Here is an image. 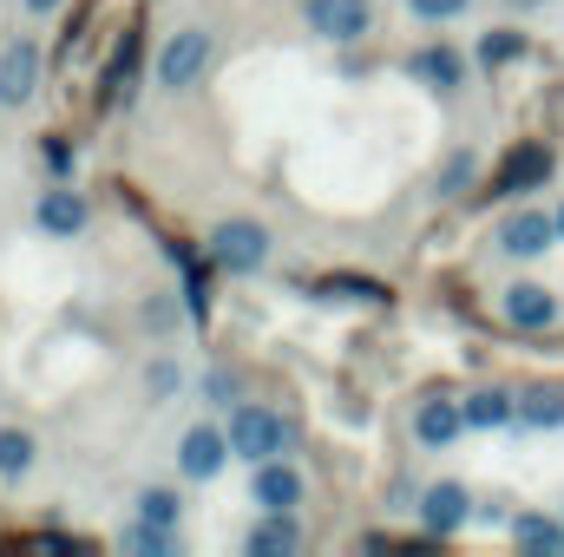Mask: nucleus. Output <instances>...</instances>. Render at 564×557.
Here are the masks:
<instances>
[{
  "label": "nucleus",
  "instance_id": "f257e3e1",
  "mask_svg": "<svg viewBox=\"0 0 564 557\" xmlns=\"http://www.w3.org/2000/svg\"><path fill=\"white\" fill-rule=\"evenodd\" d=\"M558 171V151L545 139H519L506 157H499V171H492V184L479 190V197H525V190H539L545 177Z\"/></svg>",
  "mask_w": 564,
  "mask_h": 557
},
{
  "label": "nucleus",
  "instance_id": "f03ea898",
  "mask_svg": "<svg viewBox=\"0 0 564 557\" xmlns=\"http://www.w3.org/2000/svg\"><path fill=\"white\" fill-rule=\"evenodd\" d=\"M210 263H217V270H230V276L263 270V263H270V230H263V223H250V217L217 223V230H210Z\"/></svg>",
  "mask_w": 564,
  "mask_h": 557
},
{
  "label": "nucleus",
  "instance_id": "7ed1b4c3",
  "mask_svg": "<svg viewBox=\"0 0 564 557\" xmlns=\"http://www.w3.org/2000/svg\"><path fill=\"white\" fill-rule=\"evenodd\" d=\"M204 66H210V33H204V26H184V33H171L164 53H158V86H164V92H191V86L204 79Z\"/></svg>",
  "mask_w": 564,
  "mask_h": 557
},
{
  "label": "nucleus",
  "instance_id": "20e7f679",
  "mask_svg": "<svg viewBox=\"0 0 564 557\" xmlns=\"http://www.w3.org/2000/svg\"><path fill=\"white\" fill-rule=\"evenodd\" d=\"M282 446H289V426H282L270 407H237V414H230V452H237V459L263 466V459H276Z\"/></svg>",
  "mask_w": 564,
  "mask_h": 557
},
{
  "label": "nucleus",
  "instance_id": "39448f33",
  "mask_svg": "<svg viewBox=\"0 0 564 557\" xmlns=\"http://www.w3.org/2000/svg\"><path fill=\"white\" fill-rule=\"evenodd\" d=\"M302 13H308V33H322L335 46H348V40H361L375 26V7L368 0H302Z\"/></svg>",
  "mask_w": 564,
  "mask_h": 557
},
{
  "label": "nucleus",
  "instance_id": "423d86ee",
  "mask_svg": "<svg viewBox=\"0 0 564 557\" xmlns=\"http://www.w3.org/2000/svg\"><path fill=\"white\" fill-rule=\"evenodd\" d=\"M466 518H473V492H466L459 479H440V485H426V499H421L426 538H453Z\"/></svg>",
  "mask_w": 564,
  "mask_h": 557
},
{
  "label": "nucleus",
  "instance_id": "0eeeda50",
  "mask_svg": "<svg viewBox=\"0 0 564 557\" xmlns=\"http://www.w3.org/2000/svg\"><path fill=\"white\" fill-rule=\"evenodd\" d=\"M552 243H558V217L552 210H512L499 223V250L506 256H545Z\"/></svg>",
  "mask_w": 564,
  "mask_h": 557
},
{
  "label": "nucleus",
  "instance_id": "6e6552de",
  "mask_svg": "<svg viewBox=\"0 0 564 557\" xmlns=\"http://www.w3.org/2000/svg\"><path fill=\"white\" fill-rule=\"evenodd\" d=\"M506 321H512L519 335H545V328L558 321V295H552L545 282H512V288H506Z\"/></svg>",
  "mask_w": 564,
  "mask_h": 557
},
{
  "label": "nucleus",
  "instance_id": "1a4fd4ad",
  "mask_svg": "<svg viewBox=\"0 0 564 557\" xmlns=\"http://www.w3.org/2000/svg\"><path fill=\"white\" fill-rule=\"evenodd\" d=\"M224 459H230V433H217V426H191V433H184V446H177L184 479H217V472H224Z\"/></svg>",
  "mask_w": 564,
  "mask_h": 557
},
{
  "label": "nucleus",
  "instance_id": "9d476101",
  "mask_svg": "<svg viewBox=\"0 0 564 557\" xmlns=\"http://www.w3.org/2000/svg\"><path fill=\"white\" fill-rule=\"evenodd\" d=\"M33 86H40V46L33 40H13L0 53V106H26Z\"/></svg>",
  "mask_w": 564,
  "mask_h": 557
},
{
  "label": "nucleus",
  "instance_id": "9b49d317",
  "mask_svg": "<svg viewBox=\"0 0 564 557\" xmlns=\"http://www.w3.org/2000/svg\"><path fill=\"white\" fill-rule=\"evenodd\" d=\"M250 499H257L263 512H295V505H302V472L282 466V459H263V466L250 472Z\"/></svg>",
  "mask_w": 564,
  "mask_h": 557
},
{
  "label": "nucleus",
  "instance_id": "f8f14e48",
  "mask_svg": "<svg viewBox=\"0 0 564 557\" xmlns=\"http://www.w3.org/2000/svg\"><path fill=\"white\" fill-rule=\"evenodd\" d=\"M33 217H40V230H53V237H79V230H86V197H79V190H46V197L33 204Z\"/></svg>",
  "mask_w": 564,
  "mask_h": 557
},
{
  "label": "nucleus",
  "instance_id": "ddd939ff",
  "mask_svg": "<svg viewBox=\"0 0 564 557\" xmlns=\"http://www.w3.org/2000/svg\"><path fill=\"white\" fill-rule=\"evenodd\" d=\"M466 433V407L459 401H426L421 414H414V439L421 446H453Z\"/></svg>",
  "mask_w": 564,
  "mask_h": 557
},
{
  "label": "nucleus",
  "instance_id": "4468645a",
  "mask_svg": "<svg viewBox=\"0 0 564 557\" xmlns=\"http://www.w3.org/2000/svg\"><path fill=\"white\" fill-rule=\"evenodd\" d=\"M414 79H426V86H440V92H453V86H466V59L453 53V46H421L414 59Z\"/></svg>",
  "mask_w": 564,
  "mask_h": 557
},
{
  "label": "nucleus",
  "instance_id": "2eb2a0df",
  "mask_svg": "<svg viewBox=\"0 0 564 557\" xmlns=\"http://www.w3.org/2000/svg\"><path fill=\"white\" fill-rule=\"evenodd\" d=\"M250 551L257 557L302 551V525H295V512H263V525H250Z\"/></svg>",
  "mask_w": 564,
  "mask_h": 557
},
{
  "label": "nucleus",
  "instance_id": "dca6fc26",
  "mask_svg": "<svg viewBox=\"0 0 564 557\" xmlns=\"http://www.w3.org/2000/svg\"><path fill=\"white\" fill-rule=\"evenodd\" d=\"M459 407H466V426H512V419H519V394H506V387H479V394H466Z\"/></svg>",
  "mask_w": 564,
  "mask_h": 557
},
{
  "label": "nucleus",
  "instance_id": "f3484780",
  "mask_svg": "<svg viewBox=\"0 0 564 557\" xmlns=\"http://www.w3.org/2000/svg\"><path fill=\"white\" fill-rule=\"evenodd\" d=\"M519 426L558 433L564 426V387H532V394H519Z\"/></svg>",
  "mask_w": 564,
  "mask_h": 557
},
{
  "label": "nucleus",
  "instance_id": "a211bd4d",
  "mask_svg": "<svg viewBox=\"0 0 564 557\" xmlns=\"http://www.w3.org/2000/svg\"><path fill=\"white\" fill-rule=\"evenodd\" d=\"M512 538H519L532 557L564 551V525H558V518H545V512H525V518H512Z\"/></svg>",
  "mask_w": 564,
  "mask_h": 557
},
{
  "label": "nucleus",
  "instance_id": "6ab92c4d",
  "mask_svg": "<svg viewBox=\"0 0 564 557\" xmlns=\"http://www.w3.org/2000/svg\"><path fill=\"white\" fill-rule=\"evenodd\" d=\"M525 53H532V40H525L519 26H492V33L479 40V66H492V73L512 66V59H525Z\"/></svg>",
  "mask_w": 564,
  "mask_h": 557
},
{
  "label": "nucleus",
  "instance_id": "aec40b11",
  "mask_svg": "<svg viewBox=\"0 0 564 557\" xmlns=\"http://www.w3.org/2000/svg\"><path fill=\"white\" fill-rule=\"evenodd\" d=\"M33 466V439L20 426H0V479H20Z\"/></svg>",
  "mask_w": 564,
  "mask_h": 557
},
{
  "label": "nucleus",
  "instance_id": "412c9836",
  "mask_svg": "<svg viewBox=\"0 0 564 557\" xmlns=\"http://www.w3.org/2000/svg\"><path fill=\"white\" fill-rule=\"evenodd\" d=\"M322 295H328V302H388V288L368 282V276H328L322 282Z\"/></svg>",
  "mask_w": 564,
  "mask_h": 557
},
{
  "label": "nucleus",
  "instance_id": "4be33fe9",
  "mask_svg": "<svg viewBox=\"0 0 564 557\" xmlns=\"http://www.w3.org/2000/svg\"><path fill=\"white\" fill-rule=\"evenodd\" d=\"M126 551H139V557H164L171 551V525H132V532H126Z\"/></svg>",
  "mask_w": 564,
  "mask_h": 557
},
{
  "label": "nucleus",
  "instance_id": "5701e85b",
  "mask_svg": "<svg viewBox=\"0 0 564 557\" xmlns=\"http://www.w3.org/2000/svg\"><path fill=\"white\" fill-rule=\"evenodd\" d=\"M139 518L144 525H177V492H164V485L139 492Z\"/></svg>",
  "mask_w": 564,
  "mask_h": 557
},
{
  "label": "nucleus",
  "instance_id": "b1692460",
  "mask_svg": "<svg viewBox=\"0 0 564 557\" xmlns=\"http://www.w3.org/2000/svg\"><path fill=\"white\" fill-rule=\"evenodd\" d=\"M473 171H479V164H473V151H453V157L440 164V197H459V190L473 184Z\"/></svg>",
  "mask_w": 564,
  "mask_h": 557
},
{
  "label": "nucleus",
  "instance_id": "393cba45",
  "mask_svg": "<svg viewBox=\"0 0 564 557\" xmlns=\"http://www.w3.org/2000/svg\"><path fill=\"white\" fill-rule=\"evenodd\" d=\"M408 7H414L421 20H459V13H466L473 0H408Z\"/></svg>",
  "mask_w": 564,
  "mask_h": 557
},
{
  "label": "nucleus",
  "instance_id": "a878e982",
  "mask_svg": "<svg viewBox=\"0 0 564 557\" xmlns=\"http://www.w3.org/2000/svg\"><path fill=\"white\" fill-rule=\"evenodd\" d=\"M144 387H151V394H158V401H164V394H171V387H177V368H171V361H158V368H151V381H144Z\"/></svg>",
  "mask_w": 564,
  "mask_h": 557
},
{
  "label": "nucleus",
  "instance_id": "bb28decb",
  "mask_svg": "<svg viewBox=\"0 0 564 557\" xmlns=\"http://www.w3.org/2000/svg\"><path fill=\"white\" fill-rule=\"evenodd\" d=\"M46 164H53V171H66V164H73V151H66L59 139H46Z\"/></svg>",
  "mask_w": 564,
  "mask_h": 557
},
{
  "label": "nucleus",
  "instance_id": "cd10ccee",
  "mask_svg": "<svg viewBox=\"0 0 564 557\" xmlns=\"http://www.w3.org/2000/svg\"><path fill=\"white\" fill-rule=\"evenodd\" d=\"M20 7H26V13H53L59 0H20Z\"/></svg>",
  "mask_w": 564,
  "mask_h": 557
},
{
  "label": "nucleus",
  "instance_id": "c85d7f7f",
  "mask_svg": "<svg viewBox=\"0 0 564 557\" xmlns=\"http://www.w3.org/2000/svg\"><path fill=\"white\" fill-rule=\"evenodd\" d=\"M506 7H545V0H506Z\"/></svg>",
  "mask_w": 564,
  "mask_h": 557
},
{
  "label": "nucleus",
  "instance_id": "c756f323",
  "mask_svg": "<svg viewBox=\"0 0 564 557\" xmlns=\"http://www.w3.org/2000/svg\"><path fill=\"white\" fill-rule=\"evenodd\" d=\"M558 237H564V210H558Z\"/></svg>",
  "mask_w": 564,
  "mask_h": 557
}]
</instances>
